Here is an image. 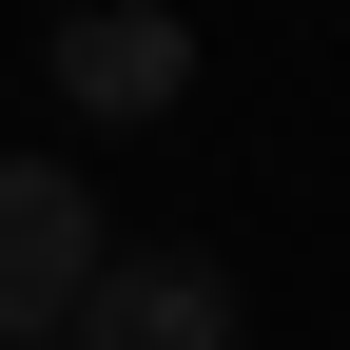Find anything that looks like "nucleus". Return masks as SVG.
<instances>
[{"label":"nucleus","instance_id":"nucleus-2","mask_svg":"<svg viewBox=\"0 0 350 350\" xmlns=\"http://www.w3.org/2000/svg\"><path fill=\"white\" fill-rule=\"evenodd\" d=\"M175 78H195V20H156V0H78L59 20V98L78 117H156Z\"/></svg>","mask_w":350,"mask_h":350},{"label":"nucleus","instance_id":"nucleus-4","mask_svg":"<svg viewBox=\"0 0 350 350\" xmlns=\"http://www.w3.org/2000/svg\"><path fill=\"white\" fill-rule=\"evenodd\" d=\"M39 350H78V331H39Z\"/></svg>","mask_w":350,"mask_h":350},{"label":"nucleus","instance_id":"nucleus-3","mask_svg":"<svg viewBox=\"0 0 350 350\" xmlns=\"http://www.w3.org/2000/svg\"><path fill=\"white\" fill-rule=\"evenodd\" d=\"M214 331H234V292L195 253H137V273L98 253V292H78V350H214Z\"/></svg>","mask_w":350,"mask_h":350},{"label":"nucleus","instance_id":"nucleus-1","mask_svg":"<svg viewBox=\"0 0 350 350\" xmlns=\"http://www.w3.org/2000/svg\"><path fill=\"white\" fill-rule=\"evenodd\" d=\"M78 292H98V195L59 156H0V350L78 331Z\"/></svg>","mask_w":350,"mask_h":350}]
</instances>
